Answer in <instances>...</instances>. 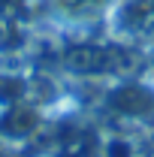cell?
Returning <instances> with one entry per match:
<instances>
[{
    "label": "cell",
    "mask_w": 154,
    "mask_h": 157,
    "mask_svg": "<svg viewBox=\"0 0 154 157\" xmlns=\"http://www.w3.org/2000/svg\"><path fill=\"white\" fill-rule=\"evenodd\" d=\"M112 106L118 112H127V115H142V112L154 109V94L145 85L127 82V85H121V88L112 91Z\"/></svg>",
    "instance_id": "6da1fadb"
},
{
    "label": "cell",
    "mask_w": 154,
    "mask_h": 157,
    "mask_svg": "<svg viewBox=\"0 0 154 157\" xmlns=\"http://www.w3.org/2000/svg\"><path fill=\"white\" fill-rule=\"evenodd\" d=\"M9 115L15 118V121H12V127H3V130H0L3 136L24 139L27 133H33V127H37V112H33V109H27V106H12Z\"/></svg>",
    "instance_id": "7a4b0ae2"
},
{
    "label": "cell",
    "mask_w": 154,
    "mask_h": 157,
    "mask_svg": "<svg viewBox=\"0 0 154 157\" xmlns=\"http://www.w3.org/2000/svg\"><path fill=\"white\" fill-rule=\"evenodd\" d=\"M106 157H133V148H130V142H124V139H112V142L106 145Z\"/></svg>",
    "instance_id": "3957f363"
}]
</instances>
